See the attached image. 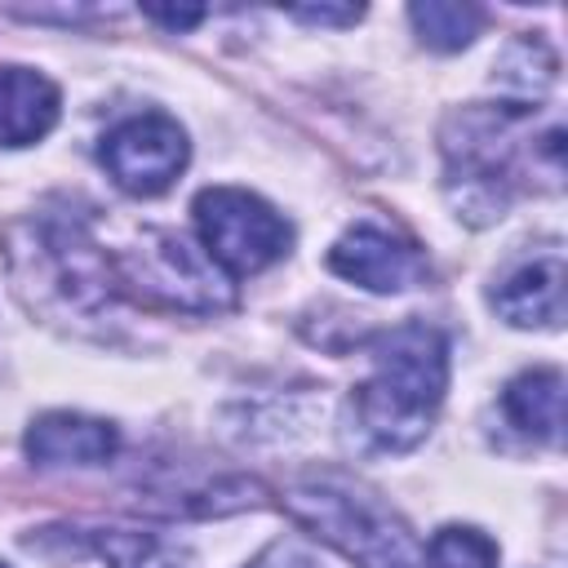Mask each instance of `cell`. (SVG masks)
Returning <instances> with one entry per match:
<instances>
[{
	"label": "cell",
	"instance_id": "obj_1",
	"mask_svg": "<svg viewBox=\"0 0 568 568\" xmlns=\"http://www.w3.org/2000/svg\"><path fill=\"white\" fill-rule=\"evenodd\" d=\"M532 120L528 106H510V102H470L462 111H453L439 129V151H444V195L457 209V217H466L470 226H488L497 222L515 191H519V160L528 155L532 164L546 160V169L559 178V151H564V133L550 129L546 138L524 133V124Z\"/></svg>",
	"mask_w": 568,
	"mask_h": 568
},
{
	"label": "cell",
	"instance_id": "obj_2",
	"mask_svg": "<svg viewBox=\"0 0 568 568\" xmlns=\"http://www.w3.org/2000/svg\"><path fill=\"white\" fill-rule=\"evenodd\" d=\"M373 373L355 386V426L377 453L417 448L448 390V342L439 328L413 320L368 337Z\"/></svg>",
	"mask_w": 568,
	"mask_h": 568
},
{
	"label": "cell",
	"instance_id": "obj_3",
	"mask_svg": "<svg viewBox=\"0 0 568 568\" xmlns=\"http://www.w3.org/2000/svg\"><path fill=\"white\" fill-rule=\"evenodd\" d=\"M27 235V244H9V266L18 280V293L31 297L40 311L75 315V320H102L111 315L120 297L115 262L93 244L84 222L67 217H31L13 226Z\"/></svg>",
	"mask_w": 568,
	"mask_h": 568
},
{
	"label": "cell",
	"instance_id": "obj_4",
	"mask_svg": "<svg viewBox=\"0 0 568 568\" xmlns=\"http://www.w3.org/2000/svg\"><path fill=\"white\" fill-rule=\"evenodd\" d=\"M293 519L359 568H422V546L413 528L373 493L337 479H306L284 493Z\"/></svg>",
	"mask_w": 568,
	"mask_h": 568
},
{
	"label": "cell",
	"instance_id": "obj_5",
	"mask_svg": "<svg viewBox=\"0 0 568 568\" xmlns=\"http://www.w3.org/2000/svg\"><path fill=\"white\" fill-rule=\"evenodd\" d=\"M120 288H133L138 297L173 311H226L235 302L231 275L195 248L186 235L173 231H146L138 248L111 257Z\"/></svg>",
	"mask_w": 568,
	"mask_h": 568
},
{
	"label": "cell",
	"instance_id": "obj_6",
	"mask_svg": "<svg viewBox=\"0 0 568 568\" xmlns=\"http://www.w3.org/2000/svg\"><path fill=\"white\" fill-rule=\"evenodd\" d=\"M195 231L200 248L231 280L266 271L293 244V226L244 186H204L195 195Z\"/></svg>",
	"mask_w": 568,
	"mask_h": 568
},
{
	"label": "cell",
	"instance_id": "obj_7",
	"mask_svg": "<svg viewBox=\"0 0 568 568\" xmlns=\"http://www.w3.org/2000/svg\"><path fill=\"white\" fill-rule=\"evenodd\" d=\"M191 160L186 129L164 111H142L120 120L102 138V164L129 195H160L178 182V173Z\"/></svg>",
	"mask_w": 568,
	"mask_h": 568
},
{
	"label": "cell",
	"instance_id": "obj_8",
	"mask_svg": "<svg viewBox=\"0 0 568 568\" xmlns=\"http://www.w3.org/2000/svg\"><path fill=\"white\" fill-rule=\"evenodd\" d=\"M328 271L368 288V293H404V288H417L426 284L430 266H426V253L382 226V222H355L337 235V244L328 248Z\"/></svg>",
	"mask_w": 568,
	"mask_h": 568
},
{
	"label": "cell",
	"instance_id": "obj_9",
	"mask_svg": "<svg viewBox=\"0 0 568 568\" xmlns=\"http://www.w3.org/2000/svg\"><path fill=\"white\" fill-rule=\"evenodd\" d=\"M120 453V430L89 413H40L27 426V457L36 466H102Z\"/></svg>",
	"mask_w": 568,
	"mask_h": 568
},
{
	"label": "cell",
	"instance_id": "obj_10",
	"mask_svg": "<svg viewBox=\"0 0 568 568\" xmlns=\"http://www.w3.org/2000/svg\"><path fill=\"white\" fill-rule=\"evenodd\" d=\"M493 306L515 328H559L564 324V253L546 248L519 262L493 288Z\"/></svg>",
	"mask_w": 568,
	"mask_h": 568
},
{
	"label": "cell",
	"instance_id": "obj_11",
	"mask_svg": "<svg viewBox=\"0 0 568 568\" xmlns=\"http://www.w3.org/2000/svg\"><path fill=\"white\" fill-rule=\"evenodd\" d=\"M62 115L58 84L36 67H0V146H31L49 138Z\"/></svg>",
	"mask_w": 568,
	"mask_h": 568
},
{
	"label": "cell",
	"instance_id": "obj_12",
	"mask_svg": "<svg viewBox=\"0 0 568 568\" xmlns=\"http://www.w3.org/2000/svg\"><path fill=\"white\" fill-rule=\"evenodd\" d=\"M501 413L515 430L541 444H559L564 426V373L559 368H524L501 390Z\"/></svg>",
	"mask_w": 568,
	"mask_h": 568
},
{
	"label": "cell",
	"instance_id": "obj_13",
	"mask_svg": "<svg viewBox=\"0 0 568 568\" xmlns=\"http://www.w3.org/2000/svg\"><path fill=\"white\" fill-rule=\"evenodd\" d=\"M555 71H559V58H555L537 36H524V40H515V44L497 58L493 84L506 93L501 102L537 111V102H541L546 89L555 84Z\"/></svg>",
	"mask_w": 568,
	"mask_h": 568
},
{
	"label": "cell",
	"instance_id": "obj_14",
	"mask_svg": "<svg viewBox=\"0 0 568 568\" xmlns=\"http://www.w3.org/2000/svg\"><path fill=\"white\" fill-rule=\"evenodd\" d=\"M408 22L426 49L453 53V49H466L484 31V9L457 4V0H426V4L408 9Z\"/></svg>",
	"mask_w": 568,
	"mask_h": 568
},
{
	"label": "cell",
	"instance_id": "obj_15",
	"mask_svg": "<svg viewBox=\"0 0 568 568\" xmlns=\"http://www.w3.org/2000/svg\"><path fill=\"white\" fill-rule=\"evenodd\" d=\"M93 546L111 568H186V546L142 528H102Z\"/></svg>",
	"mask_w": 568,
	"mask_h": 568
},
{
	"label": "cell",
	"instance_id": "obj_16",
	"mask_svg": "<svg viewBox=\"0 0 568 568\" xmlns=\"http://www.w3.org/2000/svg\"><path fill=\"white\" fill-rule=\"evenodd\" d=\"M422 568H497V541L470 524H448L426 541Z\"/></svg>",
	"mask_w": 568,
	"mask_h": 568
},
{
	"label": "cell",
	"instance_id": "obj_17",
	"mask_svg": "<svg viewBox=\"0 0 568 568\" xmlns=\"http://www.w3.org/2000/svg\"><path fill=\"white\" fill-rule=\"evenodd\" d=\"M248 568H346V564H337L320 541H311L306 532H284V537H275Z\"/></svg>",
	"mask_w": 568,
	"mask_h": 568
},
{
	"label": "cell",
	"instance_id": "obj_18",
	"mask_svg": "<svg viewBox=\"0 0 568 568\" xmlns=\"http://www.w3.org/2000/svg\"><path fill=\"white\" fill-rule=\"evenodd\" d=\"M288 13H293L297 22H315V27H355V22L364 18V9H351V4H346V9H328V4L315 9V4H311V9H288Z\"/></svg>",
	"mask_w": 568,
	"mask_h": 568
},
{
	"label": "cell",
	"instance_id": "obj_19",
	"mask_svg": "<svg viewBox=\"0 0 568 568\" xmlns=\"http://www.w3.org/2000/svg\"><path fill=\"white\" fill-rule=\"evenodd\" d=\"M142 13H146V18H155V22H164V27H173V31L195 27V22L204 18V9H164V4H146Z\"/></svg>",
	"mask_w": 568,
	"mask_h": 568
},
{
	"label": "cell",
	"instance_id": "obj_20",
	"mask_svg": "<svg viewBox=\"0 0 568 568\" xmlns=\"http://www.w3.org/2000/svg\"><path fill=\"white\" fill-rule=\"evenodd\" d=\"M0 568H9V564H0Z\"/></svg>",
	"mask_w": 568,
	"mask_h": 568
}]
</instances>
